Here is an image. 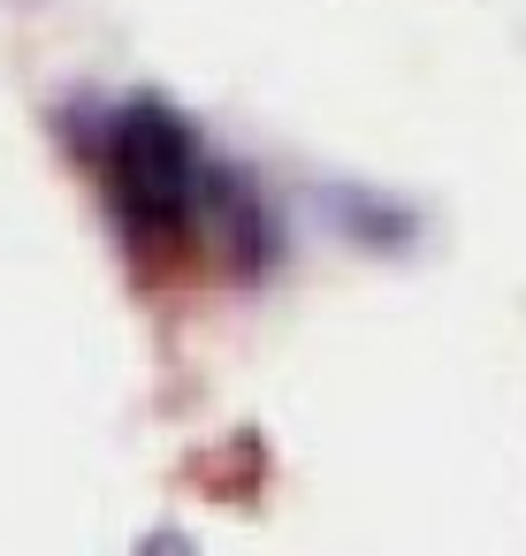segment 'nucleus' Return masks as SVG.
<instances>
[{
  "instance_id": "1",
  "label": "nucleus",
  "mask_w": 526,
  "mask_h": 556,
  "mask_svg": "<svg viewBox=\"0 0 526 556\" xmlns=\"http://www.w3.org/2000/svg\"><path fill=\"white\" fill-rule=\"evenodd\" d=\"M92 176L108 199L115 237L138 267L191 260V252H267V214L237 168L214 161V146L168 108V100H115L92 123Z\"/></svg>"
}]
</instances>
